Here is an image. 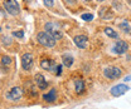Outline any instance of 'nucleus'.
<instances>
[{"label": "nucleus", "instance_id": "1", "mask_svg": "<svg viewBox=\"0 0 131 109\" xmlns=\"http://www.w3.org/2000/svg\"><path fill=\"white\" fill-rule=\"evenodd\" d=\"M37 40H38L39 44H42L43 47H46V48H53L56 45V42H57L52 35H49L47 31H40V33H38Z\"/></svg>", "mask_w": 131, "mask_h": 109}, {"label": "nucleus", "instance_id": "2", "mask_svg": "<svg viewBox=\"0 0 131 109\" xmlns=\"http://www.w3.org/2000/svg\"><path fill=\"white\" fill-rule=\"evenodd\" d=\"M44 29H46V31L48 33L49 35H52L56 40H59V39H62V36H63L59 25H57L56 23H47V24L44 25Z\"/></svg>", "mask_w": 131, "mask_h": 109}, {"label": "nucleus", "instance_id": "3", "mask_svg": "<svg viewBox=\"0 0 131 109\" xmlns=\"http://www.w3.org/2000/svg\"><path fill=\"white\" fill-rule=\"evenodd\" d=\"M103 75L110 80H114L122 75V70L117 66H107L103 69Z\"/></svg>", "mask_w": 131, "mask_h": 109}, {"label": "nucleus", "instance_id": "4", "mask_svg": "<svg viewBox=\"0 0 131 109\" xmlns=\"http://www.w3.org/2000/svg\"><path fill=\"white\" fill-rule=\"evenodd\" d=\"M4 9L10 14V15H18L19 11H20V8H19V4L16 0H5L4 3Z\"/></svg>", "mask_w": 131, "mask_h": 109}, {"label": "nucleus", "instance_id": "5", "mask_svg": "<svg viewBox=\"0 0 131 109\" xmlns=\"http://www.w3.org/2000/svg\"><path fill=\"white\" fill-rule=\"evenodd\" d=\"M6 98L12 102H18L23 98V89L20 87H14L12 88L8 93H6Z\"/></svg>", "mask_w": 131, "mask_h": 109}, {"label": "nucleus", "instance_id": "6", "mask_svg": "<svg viewBox=\"0 0 131 109\" xmlns=\"http://www.w3.org/2000/svg\"><path fill=\"white\" fill-rule=\"evenodd\" d=\"M40 66L44 69V70H47V72H50V73H57V69H58V64L54 62L53 59H43L42 62H40Z\"/></svg>", "mask_w": 131, "mask_h": 109}, {"label": "nucleus", "instance_id": "7", "mask_svg": "<svg viewBox=\"0 0 131 109\" xmlns=\"http://www.w3.org/2000/svg\"><path fill=\"white\" fill-rule=\"evenodd\" d=\"M127 49H129V45H127L126 42H124V40H117V42L115 43V45L112 47V51H114L115 54L121 55V54H125V53L127 51Z\"/></svg>", "mask_w": 131, "mask_h": 109}, {"label": "nucleus", "instance_id": "8", "mask_svg": "<svg viewBox=\"0 0 131 109\" xmlns=\"http://www.w3.org/2000/svg\"><path fill=\"white\" fill-rule=\"evenodd\" d=\"M33 63H34V59H33V55L30 53H25L21 55V68L24 70H30L33 66Z\"/></svg>", "mask_w": 131, "mask_h": 109}, {"label": "nucleus", "instance_id": "9", "mask_svg": "<svg viewBox=\"0 0 131 109\" xmlns=\"http://www.w3.org/2000/svg\"><path fill=\"white\" fill-rule=\"evenodd\" d=\"M129 89L130 88L126 84H117V85H115V87L111 88L110 93H111V95H114V97H121V95H124V94L126 93Z\"/></svg>", "mask_w": 131, "mask_h": 109}, {"label": "nucleus", "instance_id": "10", "mask_svg": "<svg viewBox=\"0 0 131 109\" xmlns=\"http://www.w3.org/2000/svg\"><path fill=\"white\" fill-rule=\"evenodd\" d=\"M34 79H35V83H37V87L39 90H44L48 88V81L46 80V78L42 74H35Z\"/></svg>", "mask_w": 131, "mask_h": 109}, {"label": "nucleus", "instance_id": "11", "mask_svg": "<svg viewBox=\"0 0 131 109\" xmlns=\"http://www.w3.org/2000/svg\"><path fill=\"white\" fill-rule=\"evenodd\" d=\"M74 43L78 48L84 49L88 44V38L86 35H77V36H74Z\"/></svg>", "mask_w": 131, "mask_h": 109}, {"label": "nucleus", "instance_id": "12", "mask_svg": "<svg viewBox=\"0 0 131 109\" xmlns=\"http://www.w3.org/2000/svg\"><path fill=\"white\" fill-rule=\"evenodd\" d=\"M74 89H76V93L77 94H83L86 90V85H84V81L82 79H76L74 80Z\"/></svg>", "mask_w": 131, "mask_h": 109}, {"label": "nucleus", "instance_id": "13", "mask_svg": "<svg viewBox=\"0 0 131 109\" xmlns=\"http://www.w3.org/2000/svg\"><path fill=\"white\" fill-rule=\"evenodd\" d=\"M100 16L102 18V19H105V20H110L112 16H114V14H112V11L108 9V8H101V10H100Z\"/></svg>", "mask_w": 131, "mask_h": 109}, {"label": "nucleus", "instance_id": "14", "mask_svg": "<svg viewBox=\"0 0 131 109\" xmlns=\"http://www.w3.org/2000/svg\"><path fill=\"white\" fill-rule=\"evenodd\" d=\"M43 99H44L46 102H49V103L54 102V100L57 99V92H56V89H50L49 93L44 94V95H43Z\"/></svg>", "mask_w": 131, "mask_h": 109}, {"label": "nucleus", "instance_id": "15", "mask_svg": "<svg viewBox=\"0 0 131 109\" xmlns=\"http://www.w3.org/2000/svg\"><path fill=\"white\" fill-rule=\"evenodd\" d=\"M10 64H12V58H10V57L4 55V57L1 58V66H3L4 70H5V68H9Z\"/></svg>", "mask_w": 131, "mask_h": 109}, {"label": "nucleus", "instance_id": "16", "mask_svg": "<svg viewBox=\"0 0 131 109\" xmlns=\"http://www.w3.org/2000/svg\"><path fill=\"white\" fill-rule=\"evenodd\" d=\"M105 33H106V35H108L110 38H114V39H117V38H118L117 33H116L112 28H105Z\"/></svg>", "mask_w": 131, "mask_h": 109}, {"label": "nucleus", "instance_id": "17", "mask_svg": "<svg viewBox=\"0 0 131 109\" xmlns=\"http://www.w3.org/2000/svg\"><path fill=\"white\" fill-rule=\"evenodd\" d=\"M72 64H73V58L69 57V55H64L63 57V65L69 68V66H72Z\"/></svg>", "mask_w": 131, "mask_h": 109}, {"label": "nucleus", "instance_id": "18", "mask_svg": "<svg viewBox=\"0 0 131 109\" xmlns=\"http://www.w3.org/2000/svg\"><path fill=\"white\" fill-rule=\"evenodd\" d=\"M120 29H122V31L126 33V34H131V26L126 23V21H124V23L120 24Z\"/></svg>", "mask_w": 131, "mask_h": 109}, {"label": "nucleus", "instance_id": "19", "mask_svg": "<svg viewBox=\"0 0 131 109\" xmlns=\"http://www.w3.org/2000/svg\"><path fill=\"white\" fill-rule=\"evenodd\" d=\"M81 19H83L84 21H91V20L93 19V15H92V14H82Z\"/></svg>", "mask_w": 131, "mask_h": 109}, {"label": "nucleus", "instance_id": "20", "mask_svg": "<svg viewBox=\"0 0 131 109\" xmlns=\"http://www.w3.org/2000/svg\"><path fill=\"white\" fill-rule=\"evenodd\" d=\"M43 3L47 8H52L54 5V0H43Z\"/></svg>", "mask_w": 131, "mask_h": 109}, {"label": "nucleus", "instance_id": "21", "mask_svg": "<svg viewBox=\"0 0 131 109\" xmlns=\"http://www.w3.org/2000/svg\"><path fill=\"white\" fill-rule=\"evenodd\" d=\"M13 35L16 36V38H23V36H24V33H23V31H14Z\"/></svg>", "mask_w": 131, "mask_h": 109}, {"label": "nucleus", "instance_id": "22", "mask_svg": "<svg viewBox=\"0 0 131 109\" xmlns=\"http://www.w3.org/2000/svg\"><path fill=\"white\" fill-rule=\"evenodd\" d=\"M124 80H125V81H130V80H131V75H127V77L124 79Z\"/></svg>", "mask_w": 131, "mask_h": 109}, {"label": "nucleus", "instance_id": "23", "mask_svg": "<svg viewBox=\"0 0 131 109\" xmlns=\"http://www.w3.org/2000/svg\"><path fill=\"white\" fill-rule=\"evenodd\" d=\"M66 3H68V4H73L74 3V0H64Z\"/></svg>", "mask_w": 131, "mask_h": 109}, {"label": "nucleus", "instance_id": "24", "mask_svg": "<svg viewBox=\"0 0 131 109\" xmlns=\"http://www.w3.org/2000/svg\"><path fill=\"white\" fill-rule=\"evenodd\" d=\"M97 1H105V0H97Z\"/></svg>", "mask_w": 131, "mask_h": 109}]
</instances>
